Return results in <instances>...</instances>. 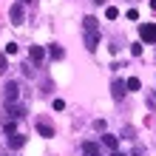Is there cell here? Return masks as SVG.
<instances>
[{"instance_id": "5bb4252c", "label": "cell", "mask_w": 156, "mask_h": 156, "mask_svg": "<svg viewBox=\"0 0 156 156\" xmlns=\"http://www.w3.org/2000/svg\"><path fill=\"white\" fill-rule=\"evenodd\" d=\"M48 54H51L54 60H62V54H66V51H62L60 45H51V48H48Z\"/></svg>"}, {"instance_id": "44dd1931", "label": "cell", "mask_w": 156, "mask_h": 156, "mask_svg": "<svg viewBox=\"0 0 156 156\" xmlns=\"http://www.w3.org/2000/svg\"><path fill=\"white\" fill-rule=\"evenodd\" d=\"M153 102H156V94H153Z\"/></svg>"}, {"instance_id": "6da1fadb", "label": "cell", "mask_w": 156, "mask_h": 156, "mask_svg": "<svg viewBox=\"0 0 156 156\" xmlns=\"http://www.w3.org/2000/svg\"><path fill=\"white\" fill-rule=\"evenodd\" d=\"M82 29H85V48L97 51V45H99V23H97V17H85L82 20Z\"/></svg>"}, {"instance_id": "9a60e30c", "label": "cell", "mask_w": 156, "mask_h": 156, "mask_svg": "<svg viewBox=\"0 0 156 156\" xmlns=\"http://www.w3.org/2000/svg\"><path fill=\"white\" fill-rule=\"evenodd\" d=\"M131 54H133V57H139V54H142V45H139V43L131 45Z\"/></svg>"}, {"instance_id": "4fadbf2b", "label": "cell", "mask_w": 156, "mask_h": 156, "mask_svg": "<svg viewBox=\"0 0 156 156\" xmlns=\"http://www.w3.org/2000/svg\"><path fill=\"white\" fill-rule=\"evenodd\" d=\"M105 17H108V20H116V17H119V9L116 6H108L105 9Z\"/></svg>"}, {"instance_id": "7c38bea8", "label": "cell", "mask_w": 156, "mask_h": 156, "mask_svg": "<svg viewBox=\"0 0 156 156\" xmlns=\"http://www.w3.org/2000/svg\"><path fill=\"white\" fill-rule=\"evenodd\" d=\"M125 85H128V91H139V88H142V82L136 80V77H131V80L125 82Z\"/></svg>"}, {"instance_id": "8992f818", "label": "cell", "mask_w": 156, "mask_h": 156, "mask_svg": "<svg viewBox=\"0 0 156 156\" xmlns=\"http://www.w3.org/2000/svg\"><path fill=\"white\" fill-rule=\"evenodd\" d=\"M9 17H12V23H14V26H20V23H23V3H14V6H12V12H9Z\"/></svg>"}, {"instance_id": "5b68a950", "label": "cell", "mask_w": 156, "mask_h": 156, "mask_svg": "<svg viewBox=\"0 0 156 156\" xmlns=\"http://www.w3.org/2000/svg\"><path fill=\"white\" fill-rule=\"evenodd\" d=\"M125 91H128V85H125L122 80H114V82H111V94H114V99H122Z\"/></svg>"}, {"instance_id": "ffe728a7", "label": "cell", "mask_w": 156, "mask_h": 156, "mask_svg": "<svg viewBox=\"0 0 156 156\" xmlns=\"http://www.w3.org/2000/svg\"><path fill=\"white\" fill-rule=\"evenodd\" d=\"M20 3H31V0H20Z\"/></svg>"}, {"instance_id": "3957f363", "label": "cell", "mask_w": 156, "mask_h": 156, "mask_svg": "<svg viewBox=\"0 0 156 156\" xmlns=\"http://www.w3.org/2000/svg\"><path fill=\"white\" fill-rule=\"evenodd\" d=\"M3 97H6V102H9V105H12V102H17V97H20V85H17V82H6Z\"/></svg>"}, {"instance_id": "52a82bcc", "label": "cell", "mask_w": 156, "mask_h": 156, "mask_svg": "<svg viewBox=\"0 0 156 156\" xmlns=\"http://www.w3.org/2000/svg\"><path fill=\"white\" fill-rule=\"evenodd\" d=\"M37 133L45 136V139H51V136H54V128H51L48 122H37Z\"/></svg>"}, {"instance_id": "ba28073f", "label": "cell", "mask_w": 156, "mask_h": 156, "mask_svg": "<svg viewBox=\"0 0 156 156\" xmlns=\"http://www.w3.org/2000/svg\"><path fill=\"white\" fill-rule=\"evenodd\" d=\"M23 145H26L23 133H12V136H9V148H23Z\"/></svg>"}, {"instance_id": "d6986e66", "label": "cell", "mask_w": 156, "mask_h": 156, "mask_svg": "<svg viewBox=\"0 0 156 156\" xmlns=\"http://www.w3.org/2000/svg\"><path fill=\"white\" fill-rule=\"evenodd\" d=\"M111 156H125V153H119V151H116V153H111Z\"/></svg>"}, {"instance_id": "8fae6325", "label": "cell", "mask_w": 156, "mask_h": 156, "mask_svg": "<svg viewBox=\"0 0 156 156\" xmlns=\"http://www.w3.org/2000/svg\"><path fill=\"white\" fill-rule=\"evenodd\" d=\"M26 114V108L23 105H12V108H9V116H12V119H20Z\"/></svg>"}, {"instance_id": "9c48e42d", "label": "cell", "mask_w": 156, "mask_h": 156, "mask_svg": "<svg viewBox=\"0 0 156 156\" xmlns=\"http://www.w3.org/2000/svg\"><path fill=\"white\" fill-rule=\"evenodd\" d=\"M29 54H31V60H34V62H43L45 48H43V45H31V51H29Z\"/></svg>"}, {"instance_id": "30bf717a", "label": "cell", "mask_w": 156, "mask_h": 156, "mask_svg": "<svg viewBox=\"0 0 156 156\" xmlns=\"http://www.w3.org/2000/svg\"><path fill=\"white\" fill-rule=\"evenodd\" d=\"M102 145H105V148H111V151L116 153V148H119V139H116V136H111V133H105V136H102Z\"/></svg>"}, {"instance_id": "e0dca14e", "label": "cell", "mask_w": 156, "mask_h": 156, "mask_svg": "<svg viewBox=\"0 0 156 156\" xmlns=\"http://www.w3.org/2000/svg\"><path fill=\"white\" fill-rule=\"evenodd\" d=\"M151 9H153V12H156V0H151Z\"/></svg>"}, {"instance_id": "ac0fdd59", "label": "cell", "mask_w": 156, "mask_h": 156, "mask_svg": "<svg viewBox=\"0 0 156 156\" xmlns=\"http://www.w3.org/2000/svg\"><path fill=\"white\" fill-rule=\"evenodd\" d=\"M94 3H97V6H102V3H105V0H94Z\"/></svg>"}, {"instance_id": "2e32d148", "label": "cell", "mask_w": 156, "mask_h": 156, "mask_svg": "<svg viewBox=\"0 0 156 156\" xmlns=\"http://www.w3.org/2000/svg\"><path fill=\"white\" fill-rule=\"evenodd\" d=\"M6 54H17V43H9L6 45Z\"/></svg>"}, {"instance_id": "277c9868", "label": "cell", "mask_w": 156, "mask_h": 156, "mask_svg": "<svg viewBox=\"0 0 156 156\" xmlns=\"http://www.w3.org/2000/svg\"><path fill=\"white\" fill-rule=\"evenodd\" d=\"M82 156H102V148L97 142H82Z\"/></svg>"}, {"instance_id": "7a4b0ae2", "label": "cell", "mask_w": 156, "mask_h": 156, "mask_svg": "<svg viewBox=\"0 0 156 156\" xmlns=\"http://www.w3.org/2000/svg\"><path fill=\"white\" fill-rule=\"evenodd\" d=\"M139 37H142L145 43H156V26H153V23H142V26H139Z\"/></svg>"}]
</instances>
